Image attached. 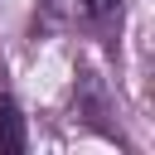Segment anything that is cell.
Segmentation results:
<instances>
[{"label": "cell", "mask_w": 155, "mask_h": 155, "mask_svg": "<svg viewBox=\"0 0 155 155\" xmlns=\"http://www.w3.org/2000/svg\"><path fill=\"white\" fill-rule=\"evenodd\" d=\"M39 10L58 24H87L107 15V0H39Z\"/></svg>", "instance_id": "6da1fadb"}, {"label": "cell", "mask_w": 155, "mask_h": 155, "mask_svg": "<svg viewBox=\"0 0 155 155\" xmlns=\"http://www.w3.org/2000/svg\"><path fill=\"white\" fill-rule=\"evenodd\" d=\"M0 145H5V150H19V145H24V136H19V116H15V107H0Z\"/></svg>", "instance_id": "7a4b0ae2"}, {"label": "cell", "mask_w": 155, "mask_h": 155, "mask_svg": "<svg viewBox=\"0 0 155 155\" xmlns=\"http://www.w3.org/2000/svg\"><path fill=\"white\" fill-rule=\"evenodd\" d=\"M116 5H121V0H107V15H111V10H116Z\"/></svg>", "instance_id": "3957f363"}]
</instances>
